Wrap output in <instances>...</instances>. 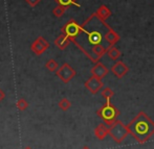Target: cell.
<instances>
[{
    "label": "cell",
    "instance_id": "cell-22",
    "mask_svg": "<svg viewBox=\"0 0 154 149\" xmlns=\"http://www.w3.org/2000/svg\"><path fill=\"white\" fill-rule=\"evenodd\" d=\"M4 98H5V92L2 89H0V102L2 100H4Z\"/></svg>",
    "mask_w": 154,
    "mask_h": 149
},
{
    "label": "cell",
    "instance_id": "cell-3",
    "mask_svg": "<svg viewBox=\"0 0 154 149\" xmlns=\"http://www.w3.org/2000/svg\"><path fill=\"white\" fill-rule=\"evenodd\" d=\"M108 135L112 138V140H113L114 142L120 144L127 138L129 133H128V129H127V127H126V125L124 124L122 121L116 120V122H113L109 126Z\"/></svg>",
    "mask_w": 154,
    "mask_h": 149
},
{
    "label": "cell",
    "instance_id": "cell-20",
    "mask_svg": "<svg viewBox=\"0 0 154 149\" xmlns=\"http://www.w3.org/2000/svg\"><path fill=\"white\" fill-rule=\"evenodd\" d=\"M16 107L19 111L23 112V111H25V110H27V107H29V102H27L25 99L21 98L16 102Z\"/></svg>",
    "mask_w": 154,
    "mask_h": 149
},
{
    "label": "cell",
    "instance_id": "cell-5",
    "mask_svg": "<svg viewBox=\"0 0 154 149\" xmlns=\"http://www.w3.org/2000/svg\"><path fill=\"white\" fill-rule=\"evenodd\" d=\"M56 75L58 76V78L64 83H68L73 77L77 75L75 70L67 63H64L61 67L58 68V70L56 71Z\"/></svg>",
    "mask_w": 154,
    "mask_h": 149
},
{
    "label": "cell",
    "instance_id": "cell-7",
    "mask_svg": "<svg viewBox=\"0 0 154 149\" xmlns=\"http://www.w3.org/2000/svg\"><path fill=\"white\" fill-rule=\"evenodd\" d=\"M84 86H85V88L89 91L91 94L94 95L102 90V88L104 87V83L102 81V79L97 78V77H94L91 75V76L85 81Z\"/></svg>",
    "mask_w": 154,
    "mask_h": 149
},
{
    "label": "cell",
    "instance_id": "cell-16",
    "mask_svg": "<svg viewBox=\"0 0 154 149\" xmlns=\"http://www.w3.org/2000/svg\"><path fill=\"white\" fill-rule=\"evenodd\" d=\"M58 5H62L65 7H69L70 5H75L77 7H81V4L78 2V0H55Z\"/></svg>",
    "mask_w": 154,
    "mask_h": 149
},
{
    "label": "cell",
    "instance_id": "cell-6",
    "mask_svg": "<svg viewBox=\"0 0 154 149\" xmlns=\"http://www.w3.org/2000/svg\"><path fill=\"white\" fill-rule=\"evenodd\" d=\"M49 48V43L45 40L43 37H38L31 45V50L35 53L36 55H41Z\"/></svg>",
    "mask_w": 154,
    "mask_h": 149
},
{
    "label": "cell",
    "instance_id": "cell-2",
    "mask_svg": "<svg viewBox=\"0 0 154 149\" xmlns=\"http://www.w3.org/2000/svg\"><path fill=\"white\" fill-rule=\"evenodd\" d=\"M97 115L104 121L107 126H110L112 123L118 120L120 111L118 107L111 104V101H106L105 104L97 111Z\"/></svg>",
    "mask_w": 154,
    "mask_h": 149
},
{
    "label": "cell",
    "instance_id": "cell-19",
    "mask_svg": "<svg viewBox=\"0 0 154 149\" xmlns=\"http://www.w3.org/2000/svg\"><path fill=\"white\" fill-rule=\"evenodd\" d=\"M66 10H67V7H65V6L57 5L53 10V14H54V16H55V17H57V18H60V17H62L63 15L65 14Z\"/></svg>",
    "mask_w": 154,
    "mask_h": 149
},
{
    "label": "cell",
    "instance_id": "cell-24",
    "mask_svg": "<svg viewBox=\"0 0 154 149\" xmlns=\"http://www.w3.org/2000/svg\"><path fill=\"white\" fill-rule=\"evenodd\" d=\"M82 149H90L89 147H88V146H84V147L83 148H82Z\"/></svg>",
    "mask_w": 154,
    "mask_h": 149
},
{
    "label": "cell",
    "instance_id": "cell-21",
    "mask_svg": "<svg viewBox=\"0 0 154 149\" xmlns=\"http://www.w3.org/2000/svg\"><path fill=\"white\" fill-rule=\"evenodd\" d=\"M40 1L41 0H25V2H26L31 7H35L36 5H38V4L40 3Z\"/></svg>",
    "mask_w": 154,
    "mask_h": 149
},
{
    "label": "cell",
    "instance_id": "cell-13",
    "mask_svg": "<svg viewBox=\"0 0 154 149\" xmlns=\"http://www.w3.org/2000/svg\"><path fill=\"white\" fill-rule=\"evenodd\" d=\"M69 44H70V40H69L66 36H64L63 34H59L58 38L55 40V45L60 49V50H64V49H66Z\"/></svg>",
    "mask_w": 154,
    "mask_h": 149
},
{
    "label": "cell",
    "instance_id": "cell-1",
    "mask_svg": "<svg viewBox=\"0 0 154 149\" xmlns=\"http://www.w3.org/2000/svg\"><path fill=\"white\" fill-rule=\"evenodd\" d=\"M126 127L129 135L140 144L148 142L154 135V121L145 112H140Z\"/></svg>",
    "mask_w": 154,
    "mask_h": 149
},
{
    "label": "cell",
    "instance_id": "cell-15",
    "mask_svg": "<svg viewBox=\"0 0 154 149\" xmlns=\"http://www.w3.org/2000/svg\"><path fill=\"white\" fill-rule=\"evenodd\" d=\"M101 95L106 101H111L112 97L114 96V92L111 88L106 87V88H102L101 90Z\"/></svg>",
    "mask_w": 154,
    "mask_h": 149
},
{
    "label": "cell",
    "instance_id": "cell-8",
    "mask_svg": "<svg viewBox=\"0 0 154 149\" xmlns=\"http://www.w3.org/2000/svg\"><path fill=\"white\" fill-rule=\"evenodd\" d=\"M110 71H111L112 74H113L116 78L121 79L128 73V71H129V67H128L125 63H123L122 60H118L116 64L112 65Z\"/></svg>",
    "mask_w": 154,
    "mask_h": 149
},
{
    "label": "cell",
    "instance_id": "cell-18",
    "mask_svg": "<svg viewBox=\"0 0 154 149\" xmlns=\"http://www.w3.org/2000/svg\"><path fill=\"white\" fill-rule=\"evenodd\" d=\"M58 107H59L63 112H66L71 107V102L67 98H62L61 100L58 102Z\"/></svg>",
    "mask_w": 154,
    "mask_h": 149
},
{
    "label": "cell",
    "instance_id": "cell-4",
    "mask_svg": "<svg viewBox=\"0 0 154 149\" xmlns=\"http://www.w3.org/2000/svg\"><path fill=\"white\" fill-rule=\"evenodd\" d=\"M82 29H83L82 25H80L75 19H70L61 28V31L64 36H66L70 40V42H72L82 32Z\"/></svg>",
    "mask_w": 154,
    "mask_h": 149
},
{
    "label": "cell",
    "instance_id": "cell-23",
    "mask_svg": "<svg viewBox=\"0 0 154 149\" xmlns=\"http://www.w3.org/2000/svg\"><path fill=\"white\" fill-rule=\"evenodd\" d=\"M23 149H32V147H29V146H26V147H24Z\"/></svg>",
    "mask_w": 154,
    "mask_h": 149
},
{
    "label": "cell",
    "instance_id": "cell-11",
    "mask_svg": "<svg viewBox=\"0 0 154 149\" xmlns=\"http://www.w3.org/2000/svg\"><path fill=\"white\" fill-rule=\"evenodd\" d=\"M108 131H109V126H107L105 123H101L94 128V136L99 140H104L108 136Z\"/></svg>",
    "mask_w": 154,
    "mask_h": 149
},
{
    "label": "cell",
    "instance_id": "cell-17",
    "mask_svg": "<svg viewBox=\"0 0 154 149\" xmlns=\"http://www.w3.org/2000/svg\"><path fill=\"white\" fill-rule=\"evenodd\" d=\"M45 68L49 71V72H56L59 68V64L57 63V60H54V59H51L46 62L45 64Z\"/></svg>",
    "mask_w": 154,
    "mask_h": 149
},
{
    "label": "cell",
    "instance_id": "cell-14",
    "mask_svg": "<svg viewBox=\"0 0 154 149\" xmlns=\"http://www.w3.org/2000/svg\"><path fill=\"white\" fill-rule=\"evenodd\" d=\"M106 53H107V55L109 57V59L112 60H118L121 57H122L121 51L119 50L116 46H108L107 47V52Z\"/></svg>",
    "mask_w": 154,
    "mask_h": 149
},
{
    "label": "cell",
    "instance_id": "cell-9",
    "mask_svg": "<svg viewBox=\"0 0 154 149\" xmlns=\"http://www.w3.org/2000/svg\"><path fill=\"white\" fill-rule=\"evenodd\" d=\"M90 72H91L92 76L97 77V78H100V79H103L106 75H108L109 70H108V68L104 64H102L101 62H97V63H95L94 66L91 68Z\"/></svg>",
    "mask_w": 154,
    "mask_h": 149
},
{
    "label": "cell",
    "instance_id": "cell-12",
    "mask_svg": "<svg viewBox=\"0 0 154 149\" xmlns=\"http://www.w3.org/2000/svg\"><path fill=\"white\" fill-rule=\"evenodd\" d=\"M95 15H97V17L100 19V20H102V21H106L107 20L109 17H111V15H112V13H111V10H110V8L108 7V6H106V5H101L99 8L97 10V12L94 13Z\"/></svg>",
    "mask_w": 154,
    "mask_h": 149
},
{
    "label": "cell",
    "instance_id": "cell-10",
    "mask_svg": "<svg viewBox=\"0 0 154 149\" xmlns=\"http://www.w3.org/2000/svg\"><path fill=\"white\" fill-rule=\"evenodd\" d=\"M104 40L109 44V46H114L116 43L120 42L121 37L118 32L114 31V29H112V27H109L104 34Z\"/></svg>",
    "mask_w": 154,
    "mask_h": 149
}]
</instances>
